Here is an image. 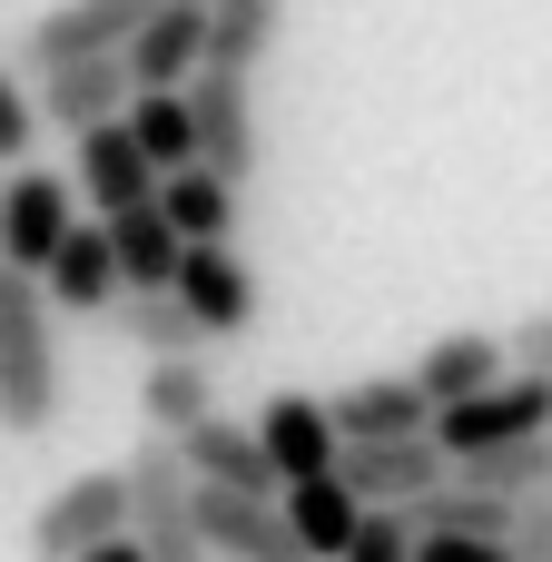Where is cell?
I'll use <instances>...</instances> for the list:
<instances>
[{
    "mask_svg": "<svg viewBox=\"0 0 552 562\" xmlns=\"http://www.w3.org/2000/svg\"><path fill=\"white\" fill-rule=\"evenodd\" d=\"M277 514H286V533H296V553H306V562H336L365 504H356V494H346V474L326 464V474H296V484H277Z\"/></svg>",
    "mask_w": 552,
    "mask_h": 562,
    "instance_id": "obj_16",
    "label": "cell"
},
{
    "mask_svg": "<svg viewBox=\"0 0 552 562\" xmlns=\"http://www.w3.org/2000/svg\"><path fill=\"white\" fill-rule=\"evenodd\" d=\"M504 543H514V562H552V484H533V494L514 504V533H504Z\"/></svg>",
    "mask_w": 552,
    "mask_h": 562,
    "instance_id": "obj_28",
    "label": "cell"
},
{
    "mask_svg": "<svg viewBox=\"0 0 552 562\" xmlns=\"http://www.w3.org/2000/svg\"><path fill=\"white\" fill-rule=\"evenodd\" d=\"M168 286H178V306L198 316V336H247V326H257V277H247V257H237L227 237H188Z\"/></svg>",
    "mask_w": 552,
    "mask_h": 562,
    "instance_id": "obj_7",
    "label": "cell"
},
{
    "mask_svg": "<svg viewBox=\"0 0 552 562\" xmlns=\"http://www.w3.org/2000/svg\"><path fill=\"white\" fill-rule=\"evenodd\" d=\"M128 138L148 148V168L168 178V168H188L198 158V119H188V89H128Z\"/></svg>",
    "mask_w": 552,
    "mask_h": 562,
    "instance_id": "obj_24",
    "label": "cell"
},
{
    "mask_svg": "<svg viewBox=\"0 0 552 562\" xmlns=\"http://www.w3.org/2000/svg\"><path fill=\"white\" fill-rule=\"evenodd\" d=\"M109 533H128V474L109 464V474H69L40 514H30V553L40 562H79L89 543H109Z\"/></svg>",
    "mask_w": 552,
    "mask_h": 562,
    "instance_id": "obj_5",
    "label": "cell"
},
{
    "mask_svg": "<svg viewBox=\"0 0 552 562\" xmlns=\"http://www.w3.org/2000/svg\"><path fill=\"white\" fill-rule=\"evenodd\" d=\"M504 356H514V366H543V375H552V306H543V316H523V326L504 336Z\"/></svg>",
    "mask_w": 552,
    "mask_h": 562,
    "instance_id": "obj_31",
    "label": "cell"
},
{
    "mask_svg": "<svg viewBox=\"0 0 552 562\" xmlns=\"http://www.w3.org/2000/svg\"><path fill=\"white\" fill-rule=\"evenodd\" d=\"M326 425H336V445H356V435H415V425H435V405H425L415 375H365V385L326 395Z\"/></svg>",
    "mask_w": 552,
    "mask_h": 562,
    "instance_id": "obj_19",
    "label": "cell"
},
{
    "mask_svg": "<svg viewBox=\"0 0 552 562\" xmlns=\"http://www.w3.org/2000/svg\"><path fill=\"white\" fill-rule=\"evenodd\" d=\"M30 277H40V296H49V316H109V296H119L109 227H79V217H69V237H59Z\"/></svg>",
    "mask_w": 552,
    "mask_h": 562,
    "instance_id": "obj_12",
    "label": "cell"
},
{
    "mask_svg": "<svg viewBox=\"0 0 552 562\" xmlns=\"http://www.w3.org/2000/svg\"><path fill=\"white\" fill-rule=\"evenodd\" d=\"M514 356H504V336H435L425 346V366H415V385H425V405H454V395H474V385H494Z\"/></svg>",
    "mask_w": 552,
    "mask_h": 562,
    "instance_id": "obj_23",
    "label": "cell"
},
{
    "mask_svg": "<svg viewBox=\"0 0 552 562\" xmlns=\"http://www.w3.org/2000/svg\"><path fill=\"white\" fill-rule=\"evenodd\" d=\"M454 474H464V484H484V494H504V504H523L533 484H552V435L474 445V454H454Z\"/></svg>",
    "mask_w": 552,
    "mask_h": 562,
    "instance_id": "obj_26",
    "label": "cell"
},
{
    "mask_svg": "<svg viewBox=\"0 0 552 562\" xmlns=\"http://www.w3.org/2000/svg\"><path fill=\"white\" fill-rule=\"evenodd\" d=\"M198 415H217L207 356H148V375H138V425H148V435H188Z\"/></svg>",
    "mask_w": 552,
    "mask_h": 562,
    "instance_id": "obj_20",
    "label": "cell"
},
{
    "mask_svg": "<svg viewBox=\"0 0 552 562\" xmlns=\"http://www.w3.org/2000/svg\"><path fill=\"white\" fill-rule=\"evenodd\" d=\"M0 425L10 435L59 425V316L30 267H0Z\"/></svg>",
    "mask_w": 552,
    "mask_h": 562,
    "instance_id": "obj_1",
    "label": "cell"
},
{
    "mask_svg": "<svg viewBox=\"0 0 552 562\" xmlns=\"http://www.w3.org/2000/svg\"><path fill=\"white\" fill-rule=\"evenodd\" d=\"M119 59H128V89H188L207 59V0H158Z\"/></svg>",
    "mask_w": 552,
    "mask_h": 562,
    "instance_id": "obj_11",
    "label": "cell"
},
{
    "mask_svg": "<svg viewBox=\"0 0 552 562\" xmlns=\"http://www.w3.org/2000/svg\"><path fill=\"white\" fill-rule=\"evenodd\" d=\"M69 217H79V188L30 168V158H10V178H0V267H40L69 237Z\"/></svg>",
    "mask_w": 552,
    "mask_h": 562,
    "instance_id": "obj_9",
    "label": "cell"
},
{
    "mask_svg": "<svg viewBox=\"0 0 552 562\" xmlns=\"http://www.w3.org/2000/svg\"><path fill=\"white\" fill-rule=\"evenodd\" d=\"M69 138H79V178H69V188H79L99 217L158 188V168H148V148L128 138V119H89V128H69Z\"/></svg>",
    "mask_w": 552,
    "mask_h": 562,
    "instance_id": "obj_13",
    "label": "cell"
},
{
    "mask_svg": "<svg viewBox=\"0 0 552 562\" xmlns=\"http://www.w3.org/2000/svg\"><path fill=\"white\" fill-rule=\"evenodd\" d=\"M99 227H109L119 286H168V277H178V247H188V237L158 217V188H148V198H128V207H109Z\"/></svg>",
    "mask_w": 552,
    "mask_h": 562,
    "instance_id": "obj_18",
    "label": "cell"
},
{
    "mask_svg": "<svg viewBox=\"0 0 552 562\" xmlns=\"http://www.w3.org/2000/svg\"><path fill=\"white\" fill-rule=\"evenodd\" d=\"M188 484H198V474H188ZM188 504H198V543H207L217 562H306V553H296V533H286V514H277V494L198 484Z\"/></svg>",
    "mask_w": 552,
    "mask_h": 562,
    "instance_id": "obj_8",
    "label": "cell"
},
{
    "mask_svg": "<svg viewBox=\"0 0 552 562\" xmlns=\"http://www.w3.org/2000/svg\"><path fill=\"white\" fill-rule=\"evenodd\" d=\"M109 316H119L128 346H148V356H207V336H198V316L178 306V286H119Z\"/></svg>",
    "mask_w": 552,
    "mask_h": 562,
    "instance_id": "obj_22",
    "label": "cell"
},
{
    "mask_svg": "<svg viewBox=\"0 0 552 562\" xmlns=\"http://www.w3.org/2000/svg\"><path fill=\"white\" fill-rule=\"evenodd\" d=\"M415 562H514L504 533H415Z\"/></svg>",
    "mask_w": 552,
    "mask_h": 562,
    "instance_id": "obj_29",
    "label": "cell"
},
{
    "mask_svg": "<svg viewBox=\"0 0 552 562\" xmlns=\"http://www.w3.org/2000/svg\"><path fill=\"white\" fill-rule=\"evenodd\" d=\"M30 128H40V109H30V89H20V79L0 69V168H10V158H30Z\"/></svg>",
    "mask_w": 552,
    "mask_h": 562,
    "instance_id": "obj_30",
    "label": "cell"
},
{
    "mask_svg": "<svg viewBox=\"0 0 552 562\" xmlns=\"http://www.w3.org/2000/svg\"><path fill=\"white\" fill-rule=\"evenodd\" d=\"M158 217H168L178 237H227V227H237V178H217L207 158H188V168L158 178Z\"/></svg>",
    "mask_w": 552,
    "mask_h": 562,
    "instance_id": "obj_21",
    "label": "cell"
},
{
    "mask_svg": "<svg viewBox=\"0 0 552 562\" xmlns=\"http://www.w3.org/2000/svg\"><path fill=\"white\" fill-rule=\"evenodd\" d=\"M79 562H148V553H138V533H109V543H89Z\"/></svg>",
    "mask_w": 552,
    "mask_h": 562,
    "instance_id": "obj_32",
    "label": "cell"
},
{
    "mask_svg": "<svg viewBox=\"0 0 552 562\" xmlns=\"http://www.w3.org/2000/svg\"><path fill=\"white\" fill-rule=\"evenodd\" d=\"M286 40V0H207V59L217 69H257Z\"/></svg>",
    "mask_w": 552,
    "mask_h": 562,
    "instance_id": "obj_25",
    "label": "cell"
},
{
    "mask_svg": "<svg viewBox=\"0 0 552 562\" xmlns=\"http://www.w3.org/2000/svg\"><path fill=\"white\" fill-rule=\"evenodd\" d=\"M158 0H59L20 30V59L30 69H59V59H99V49H128V30L148 20Z\"/></svg>",
    "mask_w": 552,
    "mask_h": 562,
    "instance_id": "obj_10",
    "label": "cell"
},
{
    "mask_svg": "<svg viewBox=\"0 0 552 562\" xmlns=\"http://www.w3.org/2000/svg\"><path fill=\"white\" fill-rule=\"evenodd\" d=\"M178 445V464L198 474V484H237V494H277V464H267V445H257V425H227V415H198L188 435H168Z\"/></svg>",
    "mask_w": 552,
    "mask_h": 562,
    "instance_id": "obj_15",
    "label": "cell"
},
{
    "mask_svg": "<svg viewBox=\"0 0 552 562\" xmlns=\"http://www.w3.org/2000/svg\"><path fill=\"white\" fill-rule=\"evenodd\" d=\"M336 562H415V524L395 514V504H365L356 514V533H346V553Z\"/></svg>",
    "mask_w": 552,
    "mask_h": 562,
    "instance_id": "obj_27",
    "label": "cell"
},
{
    "mask_svg": "<svg viewBox=\"0 0 552 562\" xmlns=\"http://www.w3.org/2000/svg\"><path fill=\"white\" fill-rule=\"evenodd\" d=\"M514 435H552V375L543 366H504L494 385L435 405V445L444 454H474V445H514Z\"/></svg>",
    "mask_w": 552,
    "mask_h": 562,
    "instance_id": "obj_3",
    "label": "cell"
},
{
    "mask_svg": "<svg viewBox=\"0 0 552 562\" xmlns=\"http://www.w3.org/2000/svg\"><path fill=\"white\" fill-rule=\"evenodd\" d=\"M128 474V533H138V553L148 562H217L198 543V484H188V464H178V445L168 435H138V454L119 464Z\"/></svg>",
    "mask_w": 552,
    "mask_h": 562,
    "instance_id": "obj_2",
    "label": "cell"
},
{
    "mask_svg": "<svg viewBox=\"0 0 552 562\" xmlns=\"http://www.w3.org/2000/svg\"><path fill=\"white\" fill-rule=\"evenodd\" d=\"M257 445H267L277 484H296V474H326V464H336V425H326V405H316V395H267V405H257Z\"/></svg>",
    "mask_w": 552,
    "mask_h": 562,
    "instance_id": "obj_17",
    "label": "cell"
},
{
    "mask_svg": "<svg viewBox=\"0 0 552 562\" xmlns=\"http://www.w3.org/2000/svg\"><path fill=\"white\" fill-rule=\"evenodd\" d=\"M49 128H89V119H119L128 109V59L119 49H99V59H59V69H40V99H30Z\"/></svg>",
    "mask_w": 552,
    "mask_h": 562,
    "instance_id": "obj_14",
    "label": "cell"
},
{
    "mask_svg": "<svg viewBox=\"0 0 552 562\" xmlns=\"http://www.w3.org/2000/svg\"><path fill=\"white\" fill-rule=\"evenodd\" d=\"M247 79H257V69H217V59H198V79H188L198 158H207L217 178H237V188H247V168H257V99H247Z\"/></svg>",
    "mask_w": 552,
    "mask_h": 562,
    "instance_id": "obj_6",
    "label": "cell"
},
{
    "mask_svg": "<svg viewBox=\"0 0 552 562\" xmlns=\"http://www.w3.org/2000/svg\"><path fill=\"white\" fill-rule=\"evenodd\" d=\"M336 474H346L356 504H415V494H435L454 474V454L435 445V425H415V435H356V445H336Z\"/></svg>",
    "mask_w": 552,
    "mask_h": 562,
    "instance_id": "obj_4",
    "label": "cell"
}]
</instances>
